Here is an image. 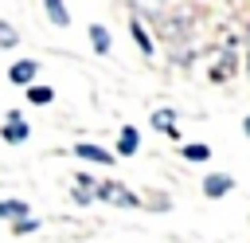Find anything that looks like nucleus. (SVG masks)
Segmentation results:
<instances>
[{
    "instance_id": "obj_14",
    "label": "nucleus",
    "mask_w": 250,
    "mask_h": 243,
    "mask_svg": "<svg viewBox=\"0 0 250 243\" xmlns=\"http://www.w3.org/2000/svg\"><path fill=\"white\" fill-rule=\"evenodd\" d=\"M184 157H188V161H207L211 149H207V145H184Z\"/></svg>"
},
{
    "instance_id": "obj_8",
    "label": "nucleus",
    "mask_w": 250,
    "mask_h": 243,
    "mask_svg": "<svg viewBox=\"0 0 250 243\" xmlns=\"http://www.w3.org/2000/svg\"><path fill=\"white\" fill-rule=\"evenodd\" d=\"M0 219H27V204L23 200H0Z\"/></svg>"
},
{
    "instance_id": "obj_16",
    "label": "nucleus",
    "mask_w": 250,
    "mask_h": 243,
    "mask_svg": "<svg viewBox=\"0 0 250 243\" xmlns=\"http://www.w3.org/2000/svg\"><path fill=\"white\" fill-rule=\"evenodd\" d=\"M35 227H39V223H35V219L27 216V219H20V223H16L12 231H16V235H27V231H35Z\"/></svg>"
},
{
    "instance_id": "obj_7",
    "label": "nucleus",
    "mask_w": 250,
    "mask_h": 243,
    "mask_svg": "<svg viewBox=\"0 0 250 243\" xmlns=\"http://www.w3.org/2000/svg\"><path fill=\"white\" fill-rule=\"evenodd\" d=\"M74 153L86 157V161H94V165H113V153H105V149H98V145H86V141H82Z\"/></svg>"
},
{
    "instance_id": "obj_17",
    "label": "nucleus",
    "mask_w": 250,
    "mask_h": 243,
    "mask_svg": "<svg viewBox=\"0 0 250 243\" xmlns=\"http://www.w3.org/2000/svg\"><path fill=\"white\" fill-rule=\"evenodd\" d=\"M98 192H90V188H74V204H90Z\"/></svg>"
},
{
    "instance_id": "obj_2",
    "label": "nucleus",
    "mask_w": 250,
    "mask_h": 243,
    "mask_svg": "<svg viewBox=\"0 0 250 243\" xmlns=\"http://www.w3.org/2000/svg\"><path fill=\"white\" fill-rule=\"evenodd\" d=\"M35 71H39V63H35V59H20V63H12L8 78H12V82H20V86H31Z\"/></svg>"
},
{
    "instance_id": "obj_15",
    "label": "nucleus",
    "mask_w": 250,
    "mask_h": 243,
    "mask_svg": "<svg viewBox=\"0 0 250 243\" xmlns=\"http://www.w3.org/2000/svg\"><path fill=\"white\" fill-rule=\"evenodd\" d=\"M133 8H137V12H152V16H156V12L164 8V0H133Z\"/></svg>"
},
{
    "instance_id": "obj_9",
    "label": "nucleus",
    "mask_w": 250,
    "mask_h": 243,
    "mask_svg": "<svg viewBox=\"0 0 250 243\" xmlns=\"http://www.w3.org/2000/svg\"><path fill=\"white\" fill-rule=\"evenodd\" d=\"M43 4H47V20H51L55 27H66V24H70V12L62 8V0H43Z\"/></svg>"
},
{
    "instance_id": "obj_5",
    "label": "nucleus",
    "mask_w": 250,
    "mask_h": 243,
    "mask_svg": "<svg viewBox=\"0 0 250 243\" xmlns=\"http://www.w3.org/2000/svg\"><path fill=\"white\" fill-rule=\"evenodd\" d=\"M137 145H141L137 129H133V125H125V129L117 133V153H121V157H133V153H137Z\"/></svg>"
},
{
    "instance_id": "obj_18",
    "label": "nucleus",
    "mask_w": 250,
    "mask_h": 243,
    "mask_svg": "<svg viewBox=\"0 0 250 243\" xmlns=\"http://www.w3.org/2000/svg\"><path fill=\"white\" fill-rule=\"evenodd\" d=\"M242 129H246V137H250V118H246V122H242Z\"/></svg>"
},
{
    "instance_id": "obj_13",
    "label": "nucleus",
    "mask_w": 250,
    "mask_h": 243,
    "mask_svg": "<svg viewBox=\"0 0 250 243\" xmlns=\"http://www.w3.org/2000/svg\"><path fill=\"white\" fill-rule=\"evenodd\" d=\"M16 43H20V35H16V27L0 20V47H16Z\"/></svg>"
},
{
    "instance_id": "obj_3",
    "label": "nucleus",
    "mask_w": 250,
    "mask_h": 243,
    "mask_svg": "<svg viewBox=\"0 0 250 243\" xmlns=\"http://www.w3.org/2000/svg\"><path fill=\"white\" fill-rule=\"evenodd\" d=\"M98 196L109 200V204H137V196H133L125 184H98Z\"/></svg>"
},
{
    "instance_id": "obj_19",
    "label": "nucleus",
    "mask_w": 250,
    "mask_h": 243,
    "mask_svg": "<svg viewBox=\"0 0 250 243\" xmlns=\"http://www.w3.org/2000/svg\"><path fill=\"white\" fill-rule=\"evenodd\" d=\"M246 71H250V55H246Z\"/></svg>"
},
{
    "instance_id": "obj_1",
    "label": "nucleus",
    "mask_w": 250,
    "mask_h": 243,
    "mask_svg": "<svg viewBox=\"0 0 250 243\" xmlns=\"http://www.w3.org/2000/svg\"><path fill=\"white\" fill-rule=\"evenodd\" d=\"M0 133H4V141H12V145H23V141H27V137H31V129H27V125H23V118H20V114H16V110H12V114H8V125H4V129H0Z\"/></svg>"
},
{
    "instance_id": "obj_4",
    "label": "nucleus",
    "mask_w": 250,
    "mask_h": 243,
    "mask_svg": "<svg viewBox=\"0 0 250 243\" xmlns=\"http://www.w3.org/2000/svg\"><path fill=\"white\" fill-rule=\"evenodd\" d=\"M230 184H234V180H230L227 172H211V176L203 180V192H207L211 200H219V196H227V192H230Z\"/></svg>"
},
{
    "instance_id": "obj_12",
    "label": "nucleus",
    "mask_w": 250,
    "mask_h": 243,
    "mask_svg": "<svg viewBox=\"0 0 250 243\" xmlns=\"http://www.w3.org/2000/svg\"><path fill=\"white\" fill-rule=\"evenodd\" d=\"M55 98V90L51 86H27V102H35V106H47Z\"/></svg>"
},
{
    "instance_id": "obj_6",
    "label": "nucleus",
    "mask_w": 250,
    "mask_h": 243,
    "mask_svg": "<svg viewBox=\"0 0 250 243\" xmlns=\"http://www.w3.org/2000/svg\"><path fill=\"white\" fill-rule=\"evenodd\" d=\"M152 125L160 129V133H168V137H176L180 129H176V114L172 110H152Z\"/></svg>"
},
{
    "instance_id": "obj_10",
    "label": "nucleus",
    "mask_w": 250,
    "mask_h": 243,
    "mask_svg": "<svg viewBox=\"0 0 250 243\" xmlns=\"http://www.w3.org/2000/svg\"><path fill=\"white\" fill-rule=\"evenodd\" d=\"M90 43H94L98 55H105V51H109V31H105L102 24H94V27H90Z\"/></svg>"
},
{
    "instance_id": "obj_11",
    "label": "nucleus",
    "mask_w": 250,
    "mask_h": 243,
    "mask_svg": "<svg viewBox=\"0 0 250 243\" xmlns=\"http://www.w3.org/2000/svg\"><path fill=\"white\" fill-rule=\"evenodd\" d=\"M129 27H133V35H137V47H141L145 55H152V39H148V31H145V24H141V20L133 16V20H129Z\"/></svg>"
}]
</instances>
